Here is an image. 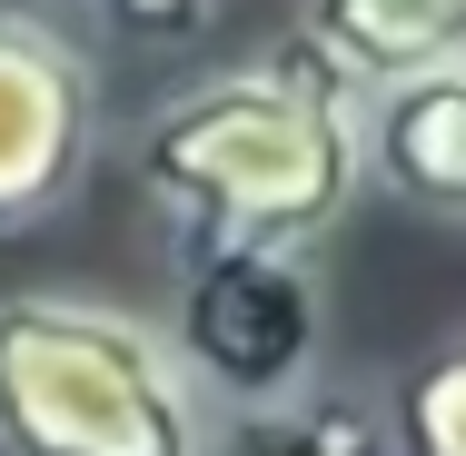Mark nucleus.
<instances>
[{
  "mask_svg": "<svg viewBox=\"0 0 466 456\" xmlns=\"http://www.w3.org/2000/svg\"><path fill=\"white\" fill-rule=\"evenodd\" d=\"M218 407L169 328L99 298H0V456H208Z\"/></svg>",
  "mask_w": 466,
  "mask_h": 456,
  "instance_id": "2",
  "label": "nucleus"
},
{
  "mask_svg": "<svg viewBox=\"0 0 466 456\" xmlns=\"http://www.w3.org/2000/svg\"><path fill=\"white\" fill-rule=\"evenodd\" d=\"M99 149V80L70 30L0 10V228H30L70 208Z\"/></svg>",
  "mask_w": 466,
  "mask_h": 456,
  "instance_id": "4",
  "label": "nucleus"
},
{
  "mask_svg": "<svg viewBox=\"0 0 466 456\" xmlns=\"http://www.w3.org/2000/svg\"><path fill=\"white\" fill-rule=\"evenodd\" d=\"M377 427H387V456H466V338L407 367V387Z\"/></svg>",
  "mask_w": 466,
  "mask_h": 456,
  "instance_id": "8",
  "label": "nucleus"
},
{
  "mask_svg": "<svg viewBox=\"0 0 466 456\" xmlns=\"http://www.w3.org/2000/svg\"><path fill=\"white\" fill-rule=\"evenodd\" d=\"M139 188L198 248H268L308 258L368 188V129L298 40L258 70L198 80L139 129Z\"/></svg>",
  "mask_w": 466,
  "mask_h": 456,
  "instance_id": "1",
  "label": "nucleus"
},
{
  "mask_svg": "<svg viewBox=\"0 0 466 456\" xmlns=\"http://www.w3.org/2000/svg\"><path fill=\"white\" fill-rule=\"evenodd\" d=\"M358 129H368V169L397 198H417L437 218H466V70H437V80L368 99Z\"/></svg>",
  "mask_w": 466,
  "mask_h": 456,
  "instance_id": "6",
  "label": "nucleus"
},
{
  "mask_svg": "<svg viewBox=\"0 0 466 456\" xmlns=\"http://www.w3.org/2000/svg\"><path fill=\"white\" fill-rule=\"evenodd\" d=\"M109 20H129V30H198L208 20V0H90Z\"/></svg>",
  "mask_w": 466,
  "mask_h": 456,
  "instance_id": "9",
  "label": "nucleus"
},
{
  "mask_svg": "<svg viewBox=\"0 0 466 456\" xmlns=\"http://www.w3.org/2000/svg\"><path fill=\"white\" fill-rule=\"evenodd\" d=\"M208 456H387V427L368 407H338V397H298L279 417H238Z\"/></svg>",
  "mask_w": 466,
  "mask_h": 456,
  "instance_id": "7",
  "label": "nucleus"
},
{
  "mask_svg": "<svg viewBox=\"0 0 466 456\" xmlns=\"http://www.w3.org/2000/svg\"><path fill=\"white\" fill-rule=\"evenodd\" d=\"M179 367L198 377L208 407L228 417H279L318 377V278L308 258L268 248H198L179 288Z\"/></svg>",
  "mask_w": 466,
  "mask_h": 456,
  "instance_id": "3",
  "label": "nucleus"
},
{
  "mask_svg": "<svg viewBox=\"0 0 466 456\" xmlns=\"http://www.w3.org/2000/svg\"><path fill=\"white\" fill-rule=\"evenodd\" d=\"M298 50L368 109L407 80L466 70V0H308Z\"/></svg>",
  "mask_w": 466,
  "mask_h": 456,
  "instance_id": "5",
  "label": "nucleus"
}]
</instances>
